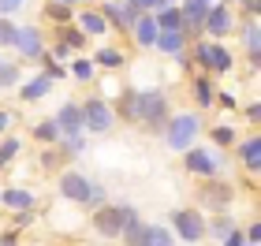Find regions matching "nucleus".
Wrapping results in <instances>:
<instances>
[{"label":"nucleus","instance_id":"nucleus-1","mask_svg":"<svg viewBox=\"0 0 261 246\" xmlns=\"http://www.w3.org/2000/svg\"><path fill=\"white\" fill-rule=\"evenodd\" d=\"M168 116H172V104H168V93L164 90H157V86L135 90V123L138 127H146L149 134H161Z\"/></svg>","mask_w":261,"mask_h":246},{"label":"nucleus","instance_id":"nucleus-2","mask_svg":"<svg viewBox=\"0 0 261 246\" xmlns=\"http://www.w3.org/2000/svg\"><path fill=\"white\" fill-rule=\"evenodd\" d=\"M56 186H60V194L67 198V202L82 205L86 213H93L97 205H105V202H109V190H105V186H101L97 179H90L86 172H60Z\"/></svg>","mask_w":261,"mask_h":246},{"label":"nucleus","instance_id":"nucleus-3","mask_svg":"<svg viewBox=\"0 0 261 246\" xmlns=\"http://www.w3.org/2000/svg\"><path fill=\"white\" fill-rule=\"evenodd\" d=\"M201 112H172L168 120H164V131H161V138H164V146L168 149H175V153H183V149H191V146H198V134H201Z\"/></svg>","mask_w":261,"mask_h":246},{"label":"nucleus","instance_id":"nucleus-4","mask_svg":"<svg viewBox=\"0 0 261 246\" xmlns=\"http://www.w3.org/2000/svg\"><path fill=\"white\" fill-rule=\"evenodd\" d=\"M130 213H138V209L127 205V202H105V205H97V209L90 213V224H93V231H97L105 242H116Z\"/></svg>","mask_w":261,"mask_h":246},{"label":"nucleus","instance_id":"nucleus-5","mask_svg":"<svg viewBox=\"0 0 261 246\" xmlns=\"http://www.w3.org/2000/svg\"><path fill=\"white\" fill-rule=\"evenodd\" d=\"M224 149H213V146H191L183 149V168L187 175H194V179H217L224 172Z\"/></svg>","mask_w":261,"mask_h":246},{"label":"nucleus","instance_id":"nucleus-6","mask_svg":"<svg viewBox=\"0 0 261 246\" xmlns=\"http://www.w3.org/2000/svg\"><path fill=\"white\" fill-rule=\"evenodd\" d=\"M79 108H82V131L86 134H109L112 127H116V108H112V101H105V97H86V101H79Z\"/></svg>","mask_w":261,"mask_h":246},{"label":"nucleus","instance_id":"nucleus-7","mask_svg":"<svg viewBox=\"0 0 261 246\" xmlns=\"http://www.w3.org/2000/svg\"><path fill=\"white\" fill-rule=\"evenodd\" d=\"M168 228H172V235L179 239V242H187V246H194V242H201L205 239V213L201 209H172L168 213Z\"/></svg>","mask_w":261,"mask_h":246},{"label":"nucleus","instance_id":"nucleus-8","mask_svg":"<svg viewBox=\"0 0 261 246\" xmlns=\"http://www.w3.org/2000/svg\"><path fill=\"white\" fill-rule=\"evenodd\" d=\"M11 49H15L19 64H34L45 56V30L38 26V22H27V26H15V41H11Z\"/></svg>","mask_w":261,"mask_h":246},{"label":"nucleus","instance_id":"nucleus-9","mask_svg":"<svg viewBox=\"0 0 261 246\" xmlns=\"http://www.w3.org/2000/svg\"><path fill=\"white\" fill-rule=\"evenodd\" d=\"M235 26H239V15L231 11V4H213L209 15L201 19V38L205 41H224V38L235 34Z\"/></svg>","mask_w":261,"mask_h":246},{"label":"nucleus","instance_id":"nucleus-10","mask_svg":"<svg viewBox=\"0 0 261 246\" xmlns=\"http://www.w3.org/2000/svg\"><path fill=\"white\" fill-rule=\"evenodd\" d=\"M198 202L209 209V213H224L231 202H235V186L231 183H224L220 175L217 179H205V186L198 190Z\"/></svg>","mask_w":261,"mask_h":246},{"label":"nucleus","instance_id":"nucleus-11","mask_svg":"<svg viewBox=\"0 0 261 246\" xmlns=\"http://www.w3.org/2000/svg\"><path fill=\"white\" fill-rule=\"evenodd\" d=\"M231 149H235V160L250 172V186H254V183H257V172H261V138H257V134H246V138H239Z\"/></svg>","mask_w":261,"mask_h":246},{"label":"nucleus","instance_id":"nucleus-12","mask_svg":"<svg viewBox=\"0 0 261 246\" xmlns=\"http://www.w3.org/2000/svg\"><path fill=\"white\" fill-rule=\"evenodd\" d=\"M97 11H101V19L109 22V26H116V34H127V30H130V22L138 19L135 11H130L127 0H101Z\"/></svg>","mask_w":261,"mask_h":246},{"label":"nucleus","instance_id":"nucleus-13","mask_svg":"<svg viewBox=\"0 0 261 246\" xmlns=\"http://www.w3.org/2000/svg\"><path fill=\"white\" fill-rule=\"evenodd\" d=\"M75 26L86 34L90 41H105V38L112 34V26L101 19V11H97V8H75Z\"/></svg>","mask_w":261,"mask_h":246},{"label":"nucleus","instance_id":"nucleus-14","mask_svg":"<svg viewBox=\"0 0 261 246\" xmlns=\"http://www.w3.org/2000/svg\"><path fill=\"white\" fill-rule=\"evenodd\" d=\"M217 75H205V71H198L194 82H191V97H194V112H205L217 104Z\"/></svg>","mask_w":261,"mask_h":246},{"label":"nucleus","instance_id":"nucleus-15","mask_svg":"<svg viewBox=\"0 0 261 246\" xmlns=\"http://www.w3.org/2000/svg\"><path fill=\"white\" fill-rule=\"evenodd\" d=\"M53 123H56V131H60V138L86 134V131H82V108H79V101H64L60 108H56Z\"/></svg>","mask_w":261,"mask_h":246},{"label":"nucleus","instance_id":"nucleus-16","mask_svg":"<svg viewBox=\"0 0 261 246\" xmlns=\"http://www.w3.org/2000/svg\"><path fill=\"white\" fill-rule=\"evenodd\" d=\"M0 205L11 209V213H22V209L38 205V194L30 186H0Z\"/></svg>","mask_w":261,"mask_h":246},{"label":"nucleus","instance_id":"nucleus-17","mask_svg":"<svg viewBox=\"0 0 261 246\" xmlns=\"http://www.w3.org/2000/svg\"><path fill=\"white\" fill-rule=\"evenodd\" d=\"M127 34H130V41H135L142 52H149L153 45H157V34H161V30H157V22H153V15H138L135 22H130Z\"/></svg>","mask_w":261,"mask_h":246},{"label":"nucleus","instance_id":"nucleus-18","mask_svg":"<svg viewBox=\"0 0 261 246\" xmlns=\"http://www.w3.org/2000/svg\"><path fill=\"white\" fill-rule=\"evenodd\" d=\"M235 34H239L243 49L250 52V67H257L261 64V22L257 19H246L243 26H235Z\"/></svg>","mask_w":261,"mask_h":246},{"label":"nucleus","instance_id":"nucleus-19","mask_svg":"<svg viewBox=\"0 0 261 246\" xmlns=\"http://www.w3.org/2000/svg\"><path fill=\"white\" fill-rule=\"evenodd\" d=\"M15 90H19V101L34 104V101H41V97H49V93H53V78L41 71V75H30V78H22Z\"/></svg>","mask_w":261,"mask_h":246},{"label":"nucleus","instance_id":"nucleus-20","mask_svg":"<svg viewBox=\"0 0 261 246\" xmlns=\"http://www.w3.org/2000/svg\"><path fill=\"white\" fill-rule=\"evenodd\" d=\"M93 64H97V71L116 75V71H123V67H127V52L120 49V45H101V49L93 52Z\"/></svg>","mask_w":261,"mask_h":246},{"label":"nucleus","instance_id":"nucleus-21","mask_svg":"<svg viewBox=\"0 0 261 246\" xmlns=\"http://www.w3.org/2000/svg\"><path fill=\"white\" fill-rule=\"evenodd\" d=\"M116 242H123V246H146V242H149V224H146L138 213H130Z\"/></svg>","mask_w":261,"mask_h":246},{"label":"nucleus","instance_id":"nucleus-22","mask_svg":"<svg viewBox=\"0 0 261 246\" xmlns=\"http://www.w3.org/2000/svg\"><path fill=\"white\" fill-rule=\"evenodd\" d=\"M235 71V56L224 41H209V75H228Z\"/></svg>","mask_w":261,"mask_h":246},{"label":"nucleus","instance_id":"nucleus-23","mask_svg":"<svg viewBox=\"0 0 261 246\" xmlns=\"http://www.w3.org/2000/svg\"><path fill=\"white\" fill-rule=\"evenodd\" d=\"M187 45H191V41H187L179 30H161V34H157V45H153V49H157L161 56H168V60H175L179 52H187Z\"/></svg>","mask_w":261,"mask_h":246},{"label":"nucleus","instance_id":"nucleus-24","mask_svg":"<svg viewBox=\"0 0 261 246\" xmlns=\"http://www.w3.org/2000/svg\"><path fill=\"white\" fill-rule=\"evenodd\" d=\"M56 153L64 160H79L82 153H90V138L86 134H71V138H60L56 142Z\"/></svg>","mask_w":261,"mask_h":246},{"label":"nucleus","instance_id":"nucleus-25","mask_svg":"<svg viewBox=\"0 0 261 246\" xmlns=\"http://www.w3.org/2000/svg\"><path fill=\"white\" fill-rule=\"evenodd\" d=\"M153 22H157V30H179L183 34V15H179V4H164L153 11Z\"/></svg>","mask_w":261,"mask_h":246},{"label":"nucleus","instance_id":"nucleus-26","mask_svg":"<svg viewBox=\"0 0 261 246\" xmlns=\"http://www.w3.org/2000/svg\"><path fill=\"white\" fill-rule=\"evenodd\" d=\"M67 75L75 82H93V78H97V64H93V56H71Z\"/></svg>","mask_w":261,"mask_h":246},{"label":"nucleus","instance_id":"nucleus-27","mask_svg":"<svg viewBox=\"0 0 261 246\" xmlns=\"http://www.w3.org/2000/svg\"><path fill=\"white\" fill-rule=\"evenodd\" d=\"M235 224H239V220H235V213H228V209H224V213H217L213 220H205V235L220 242V239L228 235V231H231Z\"/></svg>","mask_w":261,"mask_h":246},{"label":"nucleus","instance_id":"nucleus-28","mask_svg":"<svg viewBox=\"0 0 261 246\" xmlns=\"http://www.w3.org/2000/svg\"><path fill=\"white\" fill-rule=\"evenodd\" d=\"M209 142H213V149H231L239 142V134H235L231 123H213L209 127Z\"/></svg>","mask_w":261,"mask_h":246},{"label":"nucleus","instance_id":"nucleus-29","mask_svg":"<svg viewBox=\"0 0 261 246\" xmlns=\"http://www.w3.org/2000/svg\"><path fill=\"white\" fill-rule=\"evenodd\" d=\"M56 41H64L71 52H82L90 38H86V34H82V30L75 26V22H67V26H60V30H56Z\"/></svg>","mask_w":261,"mask_h":246},{"label":"nucleus","instance_id":"nucleus-30","mask_svg":"<svg viewBox=\"0 0 261 246\" xmlns=\"http://www.w3.org/2000/svg\"><path fill=\"white\" fill-rule=\"evenodd\" d=\"M34 142H41V146H56V142H60V131H56L53 116H49V120H38V123H34Z\"/></svg>","mask_w":261,"mask_h":246},{"label":"nucleus","instance_id":"nucleus-31","mask_svg":"<svg viewBox=\"0 0 261 246\" xmlns=\"http://www.w3.org/2000/svg\"><path fill=\"white\" fill-rule=\"evenodd\" d=\"M22 82V64L19 60H4V67H0V90H11Z\"/></svg>","mask_w":261,"mask_h":246},{"label":"nucleus","instance_id":"nucleus-32","mask_svg":"<svg viewBox=\"0 0 261 246\" xmlns=\"http://www.w3.org/2000/svg\"><path fill=\"white\" fill-rule=\"evenodd\" d=\"M19 153H22V138H15V134H4V138H0V168L11 164Z\"/></svg>","mask_w":261,"mask_h":246},{"label":"nucleus","instance_id":"nucleus-33","mask_svg":"<svg viewBox=\"0 0 261 246\" xmlns=\"http://www.w3.org/2000/svg\"><path fill=\"white\" fill-rule=\"evenodd\" d=\"M45 19L56 22V26H67V22H75V8H67V4H45Z\"/></svg>","mask_w":261,"mask_h":246},{"label":"nucleus","instance_id":"nucleus-34","mask_svg":"<svg viewBox=\"0 0 261 246\" xmlns=\"http://www.w3.org/2000/svg\"><path fill=\"white\" fill-rule=\"evenodd\" d=\"M146 246H179V242H175L168 224H149V242Z\"/></svg>","mask_w":261,"mask_h":246},{"label":"nucleus","instance_id":"nucleus-35","mask_svg":"<svg viewBox=\"0 0 261 246\" xmlns=\"http://www.w3.org/2000/svg\"><path fill=\"white\" fill-rule=\"evenodd\" d=\"M11 41H15V19H4V15H0V52L11 49Z\"/></svg>","mask_w":261,"mask_h":246},{"label":"nucleus","instance_id":"nucleus-36","mask_svg":"<svg viewBox=\"0 0 261 246\" xmlns=\"http://www.w3.org/2000/svg\"><path fill=\"white\" fill-rule=\"evenodd\" d=\"M41 64H45V75H49L53 82H60V78H67V67H64V64H56V60H53L49 52L41 56Z\"/></svg>","mask_w":261,"mask_h":246},{"label":"nucleus","instance_id":"nucleus-37","mask_svg":"<svg viewBox=\"0 0 261 246\" xmlns=\"http://www.w3.org/2000/svg\"><path fill=\"white\" fill-rule=\"evenodd\" d=\"M217 104H220V108H228V112H239V93H231V90H217Z\"/></svg>","mask_w":261,"mask_h":246},{"label":"nucleus","instance_id":"nucleus-38","mask_svg":"<svg viewBox=\"0 0 261 246\" xmlns=\"http://www.w3.org/2000/svg\"><path fill=\"white\" fill-rule=\"evenodd\" d=\"M27 4H30V0H0V15L11 19V15H19V11L27 8Z\"/></svg>","mask_w":261,"mask_h":246},{"label":"nucleus","instance_id":"nucleus-39","mask_svg":"<svg viewBox=\"0 0 261 246\" xmlns=\"http://www.w3.org/2000/svg\"><path fill=\"white\" fill-rule=\"evenodd\" d=\"M243 239H246V246H261V224H257V220L243 228Z\"/></svg>","mask_w":261,"mask_h":246},{"label":"nucleus","instance_id":"nucleus-40","mask_svg":"<svg viewBox=\"0 0 261 246\" xmlns=\"http://www.w3.org/2000/svg\"><path fill=\"white\" fill-rule=\"evenodd\" d=\"M220 246H246V239H243V228H239V224H235V228L228 231V235H224V239H220Z\"/></svg>","mask_w":261,"mask_h":246},{"label":"nucleus","instance_id":"nucleus-41","mask_svg":"<svg viewBox=\"0 0 261 246\" xmlns=\"http://www.w3.org/2000/svg\"><path fill=\"white\" fill-rule=\"evenodd\" d=\"M34 220H38V213H34V209H22V213H15V228H30Z\"/></svg>","mask_w":261,"mask_h":246},{"label":"nucleus","instance_id":"nucleus-42","mask_svg":"<svg viewBox=\"0 0 261 246\" xmlns=\"http://www.w3.org/2000/svg\"><path fill=\"white\" fill-rule=\"evenodd\" d=\"M11 123H15V112H8V108H0V138H4L11 131Z\"/></svg>","mask_w":261,"mask_h":246},{"label":"nucleus","instance_id":"nucleus-43","mask_svg":"<svg viewBox=\"0 0 261 246\" xmlns=\"http://www.w3.org/2000/svg\"><path fill=\"white\" fill-rule=\"evenodd\" d=\"M246 123H254V127L261 123V104H257V101H250V104H246Z\"/></svg>","mask_w":261,"mask_h":246},{"label":"nucleus","instance_id":"nucleus-44","mask_svg":"<svg viewBox=\"0 0 261 246\" xmlns=\"http://www.w3.org/2000/svg\"><path fill=\"white\" fill-rule=\"evenodd\" d=\"M243 11H246V19H257L261 15V0H243Z\"/></svg>","mask_w":261,"mask_h":246},{"label":"nucleus","instance_id":"nucleus-45","mask_svg":"<svg viewBox=\"0 0 261 246\" xmlns=\"http://www.w3.org/2000/svg\"><path fill=\"white\" fill-rule=\"evenodd\" d=\"M0 246H19V239H15V231H4V235H0Z\"/></svg>","mask_w":261,"mask_h":246},{"label":"nucleus","instance_id":"nucleus-46","mask_svg":"<svg viewBox=\"0 0 261 246\" xmlns=\"http://www.w3.org/2000/svg\"><path fill=\"white\" fill-rule=\"evenodd\" d=\"M49 4H67V8H79L82 0H49Z\"/></svg>","mask_w":261,"mask_h":246},{"label":"nucleus","instance_id":"nucleus-47","mask_svg":"<svg viewBox=\"0 0 261 246\" xmlns=\"http://www.w3.org/2000/svg\"><path fill=\"white\" fill-rule=\"evenodd\" d=\"M164 4H179V0H164Z\"/></svg>","mask_w":261,"mask_h":246},{"label":"nucleus","instance_id":"nucleus-48","mask_svg":"<svg viewBox=\"0 0 261 246\" xmlns=\"http://www.w3.org/2000/svg\"><path fill=\"white\" fill-rule=\"evenodd\" d=\"M0 67H4V52H0Z\"/></svg>","mask_w":261,"mask_h":246},{"label":"nucleus","instance_id":"nucleus-49","mask_svg":"<svg viewBox=\"0 0 261 246\" xmlns=\"http://www.w3.org/2000/svg\"><path fill=\"white\" fill-rule=\"evenodd\" d=\"M0 93H4V90H0Z\"/></svg>","mask_w":261,"mask_h":246}]
</instances>
